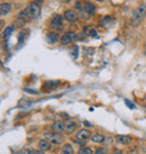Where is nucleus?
<instances>
[{
  "label": "nucleus",
  "mask_w": 146,
  "mask_h": 154,
  "mask_svg": "<svg viewBox=\"0 0 146 154\" xmlns=\"http://www.w3.org/2000/svg\"><path fill=\"white\" fill-rule=\"evenodd\" d=\"M83 10L89 15H93L95 13V5L91 4V2H84L83 4Z\"/></svg>",
  "instance_id": "13"
},
{
  "label": "nucleus",
  "mask_w": 146,
  "mask_h": 154,
  "mask_svg": "<svg viewBox=\"0 0 146 154\" xmlns=\"http://www.w3.org/2000/svg\"><path fill=\"white\" fill-rule=\"evenodd\" d=\"M125 103H126V106H127L129 109H135V108H136L135 103H131V100H128V99H125Z\"/></svg>",
  "instance_id": "20"
},
{
  "label": "nucleus",
  "mask_w": 146,
  "mask_h": 154,
  "mask_svg": "<svg viewBox=\"0 0 146 154\" xmlns=\"http://www.w3.org/2000/svg\"><path fill=\"white\" fill-rule=\"evenodd\" d=\"M13 32H14V26H13V25L6 27V28L4 30V37H5V38H8V37L13 34Z\"/></svg>",
  "instance_id": "18"
},
{
  "label": "nucleus",
  "mask_w": 146,
  "mask_h": 154,
  "mask_svg": "<svg viewBox=\"0 0 146 154\" xmlns=\"http://www.w3.org/2000/svg\"><path fill=\"white\" fill-rule=\"evenodd\" d=\"M63 1H64V2H66V4H67V2H70L71 0H63Z\"/></svg>",
  "instance_id": "30"
},
{
  "label": "nucleus",
  "mask_w": 146,
  "mask_h": 154,
  "mask_svg": "<svg viewBox=\"0 0 146 154\" xmlns=\"http://www.w3.org/2000/svg\"><path fill=\"white\" fill-rule=\"evenodd\" d=\"M46 39H47V42H48L50 44H55V43H58V41L60 39V36H58V32H54V30H53L51 33H48Z\"/></svg>",
  "instance_id": "12"
},
{
  "label": "nucleus",
  "mask_w": 146,
  "mask_h": 154,
  "mask_svg": "<svg viewBox=\"0 0 146 154\" xmlns=\"http://www.w3.org/2000/svg\"><path fill=\"white\" fill-rule=\"evenodd\" d=\"M63 19L64 17L61 15H54L51 20V28L54 32H60L63 28Z\"/></svg>",
  "instance_id": "4"
},
{
  "label": "nucleus",
  "mask_w": 146,
  "mask_h": 154,
  "mask_svg": "<svg viewBox=\"0 0 146 154\" xmlns=\"http://www.w3.org/2000/svg\"><path fill=\"white\" fill-rule=\"evenodd\" d=\"M116 139L118 144H123V145H127L131 142V137L129 135H117Z\"/></svg>",
  "instance_id": "11"
},
{
  "label": "nucleus",
  "mask_w": 146,
  "mask_h": 154,
  "mask_svg": "<svg viewBox=\"0 0 146 154\" xmlns=\"http://www.w3.org/2000/svg\"><path fill=\"white\" fill-rule=\"evenodd\" d=\"M26 92H29V94H34V95H36V94H38V91H33L32 89H27V88H25L24 89Z\"/></svg>",
  "instance_id": "24"
},
{
  "label": "nucleus",
  "mask_w": 146,
  "mask_h": 154,
  "mask_svg": "<svg viewBox=\"0 0 146 154\" xmlns=\"http://www.w3.org/2000/svg\"><path fill=\"white\" fill-rule=\"evenodd\" d=\"M75 39H77V34L73 33V32H67L60 38V42H61L62 45H69L73 43Z\"/></svg>",
  "instance_id": "5"
},
{
  "label": "nucleus",
  "mask_w": 146,
  "mask_h": 154,
  "mask_svg": "<svg viewBox=\"0 0 146 154\" xmlns=\"http://www.w3.org/2000/svg\"><path fill=\"white\" fill-rule=\"evenodd\" d=\"M38 146H39V150H42V151H48V150H51V142H48L47 139H41L39 142H38Z\"/></svg>",
  "instance_id": "14"
},
{
  "label": "nucleus",
  "mask_w": 146,
  "mask_h": 154,
  "mask_svg": "<svg viewBox=\"0 0 146 154\" xmlns=\"http://www.w3.org/2000/svg\"><path fill=\"white\" fill-rule=\"evenodd\" d=\"M0 50H1V46H0Z\"/></svg>",
  "instance_id": "31"
},
{
  "label": "nucleus",
  "mask_w": 146,
  "mask_h": 154,
  "mask_svg": "<svg viewBox=\"0 0 146 154\" xmlns=\"http://www.w3.org/2000/svg\"><path fill=\"white\" fill-rule=\"evenodd\" d=\"M4 26H5V20L0 19V32L4 30Z\"/></svg>",
  "instance_id": "25"
},
{
  "label": "nucleus",
  "mask_w": 146,
  "mask_h": 154,
  "mask_svg": "<svg viewBox=\"0 0 146 154\" xmlns=\"http://www.w3.org/2000/svg\"><path fill=\"white\" fill-rule=\"evenodd\" d=\"M114 154H124L123 151H119V150H115L114 151Z\"/></svg>",
  "instance_id": "26"
},
{
  "label": "nucleus",
  "mask_w": 146,
  "mask_h": 154,
  "mask_svg": "<svg viewBox=\"0 0 146 154\" xmlns=\"http://www.w3.org/2000/svg\"><path fill=\"white\" fill-rule=\"evenodd\" d=\"M11 11V5L8 2L0 4V16H6Z\"/></svg>",
  "instance_id": "10"
},
{
  "label": "nucleus",
  "mask_w": 146,
  "mask_h": 154,
  "mask_svg": "<svg viewBox=\"0 0 146 154\" xmlns=\"http://www.w3.org/2000/svg\"><path fill=\"white\" fill-rule=\"evenodd\" d=\"M91 139L95 143H102L105 141V136L101 134H95V135H91Z\"/></svg>",
  "instance_id": "17"
},
{
  "label": "nucleus",
  "mask_w": 146,
  "mask_h": 154,
  "mask_svg": "<svg viewBox=\"0 0 146 154\" xmlns=\"http://www.w3.org/2000/svg\"><path fill=\"white\" fill-rule=\"evenodd\" d=\"M95 1H98V2H103V1H106V0H95Z\"/></svg>",
  "instance_id": "29"
},
{
  "label": "nucleus",
  "mask_w": 146,
  "mask_h": 154,
  "mask_svg": "<svg viewBox=\"0 0 146 154\" xmlns=\"http://www.w3.org/2000/svg\"><path fill=\"white\" fill-rule=\"evenodd\" d=\"M84 125H86V126H88V127H91V125H90V123H89V122H87V120L84 122Z\"/></svg>",
  "instance_id": "27"
},
{
  "label": "nucleus",
  "mask_w": 146,
  "mask_h": 154,
  "mask_svg": "<svg viewBox=\"0 0 146 154\" xmlns=\"http://www.w3.org/2000/svg\"><path fill=\"white\" fill-rule=\"evenodd\" d=\"M28 154H43V153H42V150H41V151H37V150H29Z\"/></svg>",
  "instance_id": "22"
},
{
  "label": "nucleus",
  "mask_w": 146,
  "mask_h": 154,
  "mask_svg": "<svg viewBox=\"0 0 146 154\" xmlns=\"http://www.w3.org/2000/svg\"><path fill=\"white\" fill-rule=\"evenodd\" d=\"M144 54H145V56H146V43H145V45H144Z\"/></svg>",
  "instance_id": "28"
},
{
  "label": "nucleus",
  "mask_w": 146,
  "mask_h": 154,
  "mask_svg": "<svg viewBox=\"0 0 146 154\" xmlns=\"http://www.w3.org/2000/svg\"><path fill=\"white\" fill-rule=\"evenodd\" d=\"M60 81L56 80H51V81H46L45 83L43 84V89L45 91H50V90H53V89L58 88L60 86Z\"/></svg>",
  "instance_id": "8"
},
{
  "label": "nucleus",
  "mask_w": 146,
  "mask_h": 154,
  "mask_svg": "<svg viewBox=\"0 0 146 154\" xmlns=\"http://www.w3.org/2000/svg\"><path fill=\"white\" fill-rule=\"evenodd\" d=\"M78 154H93V151H92L90 147L83 146L78 151Z\"/></svg>",
  "instance_id": "19"
},
{
  "label": "nucleus",
  "mask_w": 146,
  "mask_h": 154,
  "mask_svg": "<svg viewBox=\"0 0 146 154\" xmlns=\"http://www.w3.org/2000/svg\"><path fill=\"white\" fill-rule=\"evenodd\" d=\"M88 34H89V36H91V37H97L98 36V33H97V30H95V28H90Z\"/></svg>",
  "instance_id": "21"
},
{
  "label": "nucleus",
  "mask_w": 146,
  "mask_h": 154,
  "mask_svg": "<svg viewBox=\"0 0 146 154\" xmlns=\"http://www.w3.org/2000/svg\"><path fill=\"white\" fill-rule=\"evenodd\" d=\"M145 17H146V6L145 5H140L131 14V25L135 26V27H138L139 25L142 24V22L144 20Z\"/></svg>",
  "instance_id": "2"
},
{
  "label": "nucleus",
  "mask_w": 146,
  "mask_h": 154,
  "mask_svg": "<svg viewBox=\"0 0 146 154\" xmlns=\"http://www.w3.org/2000/svg\"><path fill=\"white\" fill-rule=\"evenodd\" d=\"M77 123L75 122H73V120H69L67 122V124L65 125V132H66V134H72L74 131H75V128H77Z\"/></svg>",
  "instance_id": "15"
},
{
  "label": "nucleus",
  "mask_w": 146,
  "mask_h": 154,
  "mask_svg": "<svg viewBox=\"0 0 146 154\" xmlns=\"http://www.w3.org/2000/svg\"><path fill=\"white\" fill-rule=\"evenodd\" d=\"M39 14H41L39 6L38 5H35V4H32V5L27 6L22 11H20L17 15V19L26 23L29 19H35V18H37L39 16Z\"/></svg>",
  "instance_id": "1"
},
{
  "label": "nucleus",
  "mask_w": 146,
  "mask_h": 154,
  "mask_svg": "<svg viewBox=\"0 0 146 154\" xmlns=\"http://www.w3.org/2000/svg\"><path fill=\"white\" fill-rule=\"evenodd\" d=\"M52 129L56 133H62L65 131V124L62 120H56L52 124Z\"/></svg>",
  "instance_id": "9"
},
{
  "label": "nucleus",
  "mask_w": 146,
  "mask_h": 154,
  "mask_svg": "<svg viewBox=\"0 0 146 154\" xmlns=\"http://www.w3.org/2000/svg\"><path fill=\"white\" fill-rule=\"evenodd\" d=\"M61 153L62 154H74L73 151V147L71 146V144H64L62 150H61Z\"/></svg>",
  "instance_id": "16"
},
{
  "label": "nucleus",
  "mask_w": 146,
  "mask_h": 154,
  "mask_svg": "<svg viewBox=\"0 0 146 154\" xmlns=\"http://www.w3.org/2000/svg\"><path fill=\"white\" fill-rule=\"evenodd\" d=\"M44 137L45 139H47L48 142H51L52 144H55V145H60L64 142V137L60 134V133H45L44 134Z\"/></svg>",
  "instance_id": "3"
},
{
  "label": "nucleus",
  "mask_w": 146,
  "mask_h": 154,
  "mask_svg": "<svg viewBox=\"0 0 146 154\" xmlns=\"http://www.w3.org/2000/svg\"><path fill=\"white\" fill-rule=\"evenodd\" d=\"M44 2V0H33V4H35V5H38V6H41L42 4Z\"/></svg>",
  "instance_id": "23"
},
{
  "label": "nucleus",
  "mask_w": 146,
  "mask_h": 154,
  "mask_svg": "<svg viewBox=\"0 0 146 154\" xmlns=\"http://www.w3.org/2000/svg\"><path fill=\"white\" fill-rule=\"evenodd\" d=\"M63 17H64V19H66L69 23H75L78 20V14L72 10V9H69V10H65L64 11V14H63Z\"/></svg>",
  "instance_id": "6"
},
{
  "label": "nucleus",
  "mask_w": 146,
  "mask_h": 154,
  "mask_svg": "<svg viewBox=\"0 0 146 154\" xmlns=\"http://www.w3.org/2000/svg\"><path fill=\"white\" fill-rule=\"evenodd\" d=\"M91 132L90 131H88V129H80L79 132L77 133V135H75V137L77 139H79V141H87L88 139H90L91 137Z\"/></svg>",
  "instance_id": "7"
}]
</instances>
